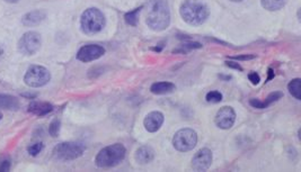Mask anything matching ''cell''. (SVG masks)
<instances>
[{
    "mask_svg": "<svg viewBox=\"0 0 301 172\" xmlns=\"http://www.w3.org/2000/svg\"><path fill=\"white\" fill-rule=\"evenodd\" d=\"M170 9L167 0H152L149 3L146 24L155 32H163L170 25Z\"/></svg>",
    "mask_w": 301,
    "mask_h": 172,
    "instance_id": "6da1fadb",
    "label": "cell"
},
{
    "mask_svg": "<svg viewBox=\"0 0 301 172\" xmlns=\"http://www.w3.org/2000/svg\"><path fill=\"white\" fill-rule=\"evenodd\" d=\"M180 17L191 26L203 25L210 16V9L200 0H184L179 7Z\"/></svg>",
    "mask_w": 301,
    "mask_h": 172,
    "instance_id": "7a4b0ae2",
    "label": "cell"
},
{
    "mask_svg": "<svg viewBox=\"0 0 301 172\" xmlns=\"http://www.w3.org/2000/svg\"><path fill=\"white\" fill-rule=\"evenodd\" d=\"M127 149L121 143H115L102 149L95 158V164L98 168L107 169L120 164L126 159Z\"/></svg>",
    "mask_w": 301,
    "mask_h": 172,
    "instance_id": "3957f363",
    "label": "cell"
},
{
    "mask_svg": "<svg viewBox=\"0 0 301 172\" xmlns=\"http://www.w3.org/2000/svg\"><path fill=\"white\" fill-rule=\"evenodd\" d=\"M106 19L98 8L91 7L82 13L80 17V27L86 35H95L101 33L105 27Z\"/></svg>",
    "mask_w": 301,
    "mask_h": 172,
    "instance_id": "277c9868",
    "label": "cell"
},
{
    "mask_svg": "<svg viewBox=\"0 0 301 172\" xmlns=\"http://www.w3.org/2000/svg\"><path fill=\"white\" fill-rule=\"evenodd\" d=\"M85 145L79 142H62L55 145L53 149V156L60 161H72L84 154Z\"/></svg>",
    "mask_w": 301,
    "mask_h": 172,
    "instance_id": "5b68a950",
    "label": "cell"
},
{
    "mask_svg": "<svg viewBox=\"0 0 301 172\" xmlns=\"http://www.w3.org/2000/svg\"><path fill=\"white\" fill-rule=\"evenodd\" d=\"M198 144V134L192 128H182L175 133L173 145L178 152H189Z\"/></svg>",
    "mask_w": 301,
    "mask_h": 172,
    "instance_id": "8992f818",
    "label": "cell"
},
{
    "mask_svg": "<svg viewBox=\"0 0 301 172\" xmlns=\"http://www.w3.org/2000/svg\"><path fill=\"white\" fill-rule=\"evenodd\" d=\"M51 80L50 71L42 65H32L29 66L24 76V82L28 87L41 88L48 85Z\"/></svg>",
    "mask_w": 301,
    "mask_h": 172,
    "instance_id": "52a82bcc",
    "label": "cell"
},
{
    "mask_svg": "<svg viewBox=\"0 0 301 172\" xmlns=\"http://www.w3.org/2000/svg\"><path fill=\"white\" fill-rule=\"evenodd\" d=\"M41 45H42V38L40 33L29 30L19 39L17 48L24 55H34L41 49Z\"/></svg>",
    "mask_w": 301,
    "mask_h": 172,
    "instance_id": "ba28073f",
    "label": "cell"
},
{
    "mask_svg": "<svg viewBox=\"0 0 301 172\" xmlns=\"http://www.w3.org/2000/svg\"><path fill=\"white\" fill-rule=\"evenodd\" d=\"M105 48H103L102 45L98 44H87L81 46V48L77 52V60L84 63H88V62L96 61L105 54Z\"/></svg>",
    "mask_w": 301,
    "mask_h": 172,
    "instance_id": "9c48e42d",
    "label": "cell"
},
{
    "mask_svg": "<svg viewBox=\"0 0 301 172\" xmlns=\"http://www.w3.org/2000/svg\"><path fill=\"white\" fill-rule=\"evenodd\" d=\"M235 122L236 112L232 107L224 106L217 112V115L215 117V123L217 125V127H219L221 129H230L233 126Z\"/></svg>",
    "mask_w": 301,
    "mask_h": 172,
    "instance_id": "30bf717a",
    "label": "cell"
},
{
    "mask_svg": "<svg viewBox=\"0 0 301 172\" xmlns=\"http://www.w3.org/2000/svg\"><path fill=\"white\" fill-rule=\"evenodd\" d=\"M212 160H214V155L211 150L206 148L201 149L192 159V168L195 171H205L211 166Z\"/></svg>",
    "mask_w": 301,
    "mask_h": 172,
    "instance_id": "8fae6325",
    "label": "cell"
},
{
    "mask_svg": "<svg viewBox=\"0 0 301 172\" xmlns=\"http://www.w3.org/2000/svg\"><path fill=\"white\" fill-rule=\"evenodd\" d=\"M165 122V116L162 112H152L149 113L143 119V126L149 133H156L162 128Z\"/></svg>",
    "mask_w": 301,
    "mask_h": 172,
    "instance_id": "7c38bea8",
    "label": "cell"
},
{
    "mask_svg": "<svg viewBox=\"0 0 301 172\" xmlns=\"http://www.w3.org/2000/svg\"><path fill=\"white\" fill-rule=\"evenodd\" d=\"M46 18V13L42 9L33 10L25 14L22 17V24L24 26H28V27H33V26H38Z\"/></svg>",
    "mask_w": 301,
    "mask_h": 172,
    "instance_id": "4fadbf2b",
    "label": "cell"
},
{
    "mask_svg": "<svg viewBox=\"0 0 301 172\" xmlns=\"http://www.w3.org/2000/svg\"><path fill=\"white\" fill-rule=\"evenodd\" d=\"M134 159L139 164H148L155 159V151L149 145H142L134 153Z\"/></svg>",
    "mask_w": 301,
    "mask_h": 172,
    "instance_id": "5bb4252c",
    "label": "cell"
},
{
    "mask_svg": "<svg viewBox=\"0 0 301 172\" xmlns=\"http://www.w3.org/2000/svg\"><path fill=\"white\" fill-rule=\"evenodd\" d=\"M54 107L51 105L50 102L45 101H32L28 105L27 111L28 113L35 115V116H45V115H49L50 113L53 112Z\"/></svg>",
    "mask_w": 301,
    "mask_h": 172,
    "instance_id": "9a60e30c",
    "label": "cell"
},
{
    "mask_svg": "<svg viewBox=\"0 0 301 172\" xmlns=\"http://www.w3.org/2000/svg\"><path fill=\"white\" fill-rule=\"evenodd\" d=\"M20 107V101L17 97L12 95H4L0 93V109L6 111H18Z\"/></svg>",
    "mask_w": 301,
    "mask_h": 172,
    "instance_id": "2e32d148",
    "label": "cell"
},
{
    "mask_svg": "<svg viewBox=\"0 0 301 172\" xmlns=\"http://www.w3.org/2000/svg\"><path fill=\"white\" fill-rule=\"evenodd\" d=\"M176 90V86L173 82L169 81H159V82H155L150 87V91L154 95H167V93L173 92Z\"/></svg>",
    "mask_w": 301,
    "mask_h": 172,
    "instance_id": "e0dca14e",
    "label": "cell"
},
{
    "mask_svg": "<svg viewBox=\"0 0 301 172\" xmlns=\"http://www.w3.org/2000/svg\"><path fill=\"white\" fill-rule=\"evenodd\" d=\"M288 4V0H261V5L268 12H278Z\"/></svg>",
    "mask_w": 301,
    "mask_h": 172,
    "instance_id": "ac0fdd59",
    "label": "cell"
},
{
    "mask_svg": "<svg viewBox=\"0 0 301 172\" xmlns=\"http://www.w3.org/2000/svg\"><path fill=\"white\" fill-rule=\"evenodd\" d=\"M142 8L143 6H140L138 8H134L133 10H130V12L126 13V15H124V20H126V23L130 26H132V27H136L139 23V16Z\"/></svg>",
    "mask_w": 301,
    "mask_h": 172,
    "instance_id": "d6986e66",
    "label": "cell"
},
{
    "mask_svg": "<svg viewBox=\"0 0 301 172\" xmlns=\"http://www.w3.org/2000/svg\"><path fill=\"white\" fill-rule=\"evenodd\" d=\"M288 90L290 95L294 97L297 100H301V79L295 78L288 83Z\"/></svg>",
    "mask_w": 301,
    "mask_h": 172,
    "instance_id": "ffe728a7",
    "label": "cell"
},
{
    "mask_svg": "<svg viewBox=\"0 0 301 172\" xmlns=\"http://www.w3.org/2000/svg\"><path fill=\"white\" fill-rule=\"evenodd\" d=\"M203 48V45L199 42H184L183 44H182V48L177 49V50H174L173 53H188L189 51L192 50H198V49H202Z\"/></svg>",
    "mask_w": 301,
    "mask_h": 172,
    "instance_id": "44dd1931",
    "label": "cell"
},
{
    "mask_svg": "<svg viewBox=\"0 0 301 172\" xmlns=\"http://www.w3.org/2000/svg\"><path fill=\"white\" fill-rule=\"evenodd\" d=\"M283 97V92L281 91H273L269 93V95L265 98V100H262V105H263V109H265L267 107H269L274 104L276 101H278L279 99H281Z\"/></svg>",
    "mask_w": 301,
    "mask_h": 172,
    "instance_id": "7402d4cb",
    "label": "cell"
},
{
    "mask_svg": "<svg viewBox=\"0 0 301 172\" xmlns=\"http://www.w3.org/2000/svg\"><path fill=\"white\" fill-rule=\"evenodd\" d=\"M222 98H224V96H222V93L220 91L212 90L206 93L205 100L210 104H218L222 101Z\"/></svg>",
    "mask_w": 301,
    "mask_h": 172,
    "instance_id": "603a6c76",
    "label": "cell"
},
{
    "mask_svg": "<svg viewBox=\"0 0 301 172\" xmlns=\"http://www.w3.org/2000/svg\"><path fill=\"white\" fill-rule=\"evenodd\" d=\"M12 168V159L7 154H0V172L9 171Z\"/></svg>",
    "mask_w": 301,
    "mask_h": 172,
    "instance_id": "cb8c5ba5",
    "label": "cell"
},
{
    "mask_svg": "<svg viewBox=\"0 0 301 172\" xmlns=\"http://www.w3.org/2000/svg\"><path fill=\"white\" fill-rule=\"evenodd\" d=\"M60 128H61V122L60 119L55 118L51 122L50 126H49V133L52 137H58L59 133H60Z\"/></svg>",
    "mask_w": 301,
    "mask_h": 172,
    "instance_id": "d4e9b609",
    "label": "cell"
},
{
    "mask_svg": "<svg viewBox=\"0 0 301 172\" xmlns=\"http://www.w3.org/2000/svg\"><path fill=\"white\" fill-rule=\"evenodd\" d=\"M43 148H44V144L42 142H36L32 145H29L27 149V152L29 153V155L36 156L41 153V151L43 150Z\"/></svg>",
    "mask_w": 301,
    "mask_h": 172,
    "instance_id": "484cf974",
    "label": "cell"
},
{
    "mask_svg": "<svg viewBox=\"0 0 301 172\" xmlns=\"http://www.w3.org/2000/svg\"><path fill=\"white\" fill-rule=\"evenodd\" d=\"M248 80L252 82V85L254 86H257L259 82H261V76H259L257 72L255 71H252L248 74Z\"/></svg>",
    "mask_w": 301,
    "mask_h": 172,
    "instance_id": "4316f807",
    "label": "cell"
},
{
    "mask_svg": "<svg viewBox=\"0 0 301 172\" xmlns=\"http://www.w3.org/2000/svg\"><path fill=\"white\" fill-rule=\"evenodd\" d=\"M256 55L254 54H243V55H235L230 56L229 60H236V61H248V60H254Z\"/></svg>",
    "mask_w": 301,
    "mask_h": 172,
    "instance_id": "83f0119b",
    "label": "cell"
},
{
    "mask_svg": "<svg viewBox=\"0 0 301 172\" xmlns=\"http://www.w3.org/2000/svg\"><path fill=\"white\" fill-rule=\"evenodd\" d=\"M225 63H226V65H227L228 67H230V69L237 70V71H243V70H244L243 67H242V65H240L239 63H238V62H235V61L229 60V61H226Z\"/></svg>",
    "mask_w": 301,
    "mask_h": 172,
    "instance_id": "f1b7e54d",
    "label": "cell"
},
{
    "mask_svg": "<svg viewBox=\"0 0 301 172\" xmlns=\"http://www.w3.org/2000/svg\"><path fill=\"white\" fill-rule=\"evenodd\" d=\"M274 77H276V74H274V70L272 69V67H268V69H267V78H266V81L265 82L271 81L272 79H274Z\"/></svg>",
    "mask_w": 301,
    "mask_h": 172,
    "instance_id": "f546056e",
    "label": "cell"
},
{
    "mask_svg": "<svg viewBox=\"0 0 301 172\" xmlns=\"http://www.w3.org/2000/svg\"><path fill=\"white\" fill-rule=\"evenodd\" d=\"M164 49V45L163 44H158L157 46H155V48H152V50L154 52H157V53H159V52H162Z\"/></svg>",
    "mask_w": 301,
    "mask_h": 172,
    "instance_id": "4dcf8cb0",
    "label": "cell"
},
{
    "mask_svg": "<svg viewBox=\"0 0 301 172\" xmlns=\"http://www.w3.org/2000/svg\"><path fill=\"white\" fill-rule=\"evenodd\" d=\"M4 54H5V51L2 46H0V61H2V59L4 57Z\"/></svg>",
    "mask_w": 301,
    "mask_h": 172,
    "instance_id": "1f68e13d",
    "label": "cell"
},
{
    "mask_svg": "<svg viewBox=\"0 0 301 172\" xmlns=\"http://www.w3.org/2000/svg\"><path fill=\"white\" fill-rule=\"evenodd\" d=\"M219 78H221V79H224V80H230L231 79L230 76H219Z\"/></svg>",
    "mask_w": 301,
    "mask_h": 172,
    "instance_id": "d6a6232c",
    "label": "cell"
},
{
    "mask_svg": "<svg viewBox=\"0 0 301 172\" xmlns=\"http://www.w3.org/2000/svg\"><path fill=\"white\" fill-rule=\"evenodd\" d=\"M5 2L8 3V4H17L19 0H5Z\"/></svg>",
    "mask_w": 301,
    "mask_h": 172,
    "instance_id": "836d02e7",
    "label": "cell"
},
{
    "mask_svg": "<svg viewBox=\"0 0 301 172\" xmlns=\"http://www.w3.org/2000/svg\"><path fill=\"white\" fill-rule=\"evenodd\" d=\"M229 2H231V3H242V2H244V0H229Z\"/></svg>",
    "mask_w": 301,
    "mask_h": 172,
    "instance_id": "e575fe53",
    "label": "cell"
},
{
    "mask_svg": "<svg viewBox=\"0 0 301 172\" xmlns=\"http://www.w3.org/2000/svg\"><path fill=\"white\" fill-rule=\"evenodd\" d=\"M2 118H3V115H2V114H0V121H2Z\"/></svg>",
    "mask_w": 301,
    "mask_h": 172,
    "instance_id": "d590c367",
    "label": "cell"
}]
</instances>
